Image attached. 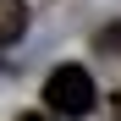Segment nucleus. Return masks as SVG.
I'll use <instances>...</instances> for the list:
<instances>
[{"instance_id": "nucleus-4", "label": "nucleus", "mask_w": 121, "mask_h": 121, "mask_svg": "<svg viewBox=\"0 0 121 121\" xmlns=\"http://www.w3.org/2000/svg\"><path fill=\"white\" fill-rule=\"evenodd\" d=\"M116 121H121V94H116Z\"/></svg>"}, {"instance_id": "nucleus-3", "label": "nucleus", "mask_w": 121, "mask_h": 121, "mask_svg": "<svg viewBox=\"0 0 121 121\" xmlns=\"http://www.w3.org/2000/svg\"><path fill=\"white\" fill-rule=\"evenodd\" d=\"M17 121H55V116H17Z\"/></svg>"}, {"instance_id": "nucleus-1", "label": "nucleus", "mask_w": 121, "mask_h": 121, "mask_svg": "<svg viewBox=\"0 0 121 121\" xmlns=\"http://www.w3.org/2000/svg\"><path fill=\"white\" fill-rule=\"evenodd\" d=\"M94 99H99L94 94V77L83 66H55L44 77V110L50 116H88Z\"/></svg>"}, {"instance_id": "nucleus-2", "label": "nucleus", "mask_w": 121, "mask_h": 121, "mask_svg": "<svg viewBox=\"0 0 121 121\" xmlns=\"http://www.w3.org/2000/svg\"><path fill=\"white\" fill-rule=\"evenodd\" d=\"M22 33H28V6L22 0H0V44H11Z\"/></svg>"}]
</instances>
